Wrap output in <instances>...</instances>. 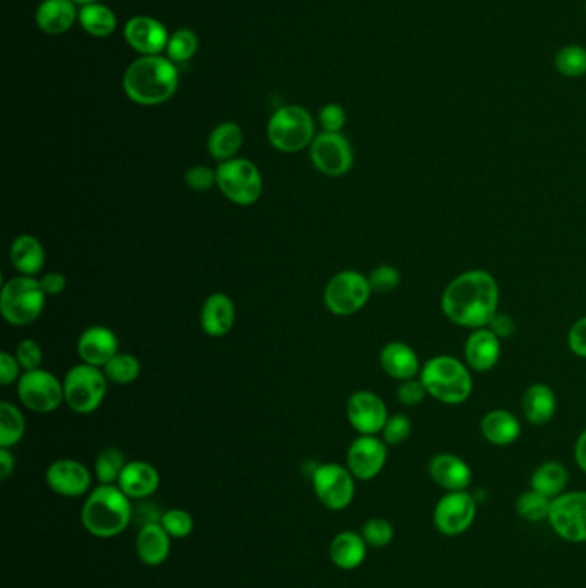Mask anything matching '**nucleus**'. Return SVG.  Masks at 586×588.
I'll use <instances>...</instances> for the list:
<instances>
[{
    "mask_svg": "<svg viewBox=\"0 0 586 588\" xmlns=\"http://www.w3.org/2000/svg\"><path fill=\"white\" fill-rule=\"evenodd\" d=\"M501 288L489 270H464L449 281L442 296L440 310L451 324L477 331L490 324L499 312Z\"/></svg>",
    "mask_w": 586,
    "mask_h": 588,
    "instance_id": "1",
    "label": "nucleus"
},
{
    "mask_svg": "<svg viewBox=\"0 0 586 588\" xmlns=\"http://www.w3.org/2000/svg\"><path fill=\"white\" fill-rule=\"evenodd\" d=\"M123 88L135 104H164L178 92V68L164 56H141L126 69Z\"/></svg>",
    "mask_w": 586,
    "mask_h": 588,
    "instance_id": "2",
    "label": "nucleus"
},
{
    "mask_svg": "<svg viewBox=\"0 0 586 588\" xmlns=\"http://www.w3.org/2000/svg\"><path fill=\"white\" fill-rule=\"evenodd\" d=\"M131 518V499L117 485H98L86 497L81 509L83 527L97 539H114L121 535L131 523Z\"/></svg>",
    "mask_w": 586,
    "mask_h": 588,
    "instance_id": "3",
    "label": "nucleus"
},
{
    "mask_svg": "<svg viewBox=\"0 0 586 588\" xmlns=\"http://www.w3.org/2000/svg\"><path fill=\"white\" fill-rule=\"evenodd\" d=\"M420 380L430 398L449 406L466 403L475 387L470 367L451 355H437L423 363Z\"/></svg>",
    "mask_w": 586,
    "mask_h": 588,
    "instance_id": "4",
    "label": "nucleus"
},
{
    "mask_svg": "<svg viewBox=\"0 0 586 588\" xmlns=\"http://www.w3.org/2000/svg\"><path fill=\"white\" fill-rule=\"evenodd\" d=\"M42 284L35 277L16 276L4 282L0 293V312L7 324L26 327L37 322L47 301Z\"/></svg>",
    "mask_w": 586,
    "mask_h": 588,
    "instance_id": "5",
    "label": "nucleus"
},
{
    "mask_svg": "<svg viewBox=\"0 0 586 588\" xmlns=\"http://www.w3.org/2000/svg\"><path fill=\"white\" fill-rule=\"evenodd\" d=\"M270 145L282 154H298L315 140V121L301 105H284L272 114L267 126Z\"/></svg>",
    "mask_w": 586,
    "mask_h": 588,
    "instance_id": "6",
    "label": "nucleus"
},
{
    "mask_svg": "<svg viewBox=\"0 0 586 588\" xmlns=\"http://www.w3.org/2000/svg\"><path fill=\"white\" fill-rule=\"evenodd\" d=\"M62 384L64 403L78 415H90L104 403L109 379L102 368L80 363L69 370Z\"/></svg>",
    "mask_w": 586,
    "mask_h": 588,
    "instance_id": "7",
    "label": "nucleus"
},
{
    "mask_svg": "<svg viewBox=\"0 0 586 588\" xmlns=\"http://www.w3.org/2000/svg\"><path fill=\"white\" fill-rule=\"evenodd\" d=\"M217 171V188L229 202L239 207H251L262 198L263 179L258 167L248 159L220 162Z\"/></svg>",
    "mask_w": 586,
    "mask_h": 588,
    "instance_id": "8",
    "label": "nucleus"
},
{
    "mask_svg": "<svg viewBox=\"0 0 586 588\" xmlns=\"http://www.w3.org/2000/svg\"><path fill=\"white\" fill-rule=\"evenodd\" d=\"M372 293L368 276L358 270H342L327 282L324 305L336 317H351L367 307Z\"/></svg>",
    "mask_w": 586,
    "mask_h": 588,
    "instance_id": "9",
    "label": "nucleus"
},
{
    "mask_svg": "<svg viewBox=\"0 0 586 588\" xmlns=\"http://www.w3.org/2000/svg\"><path fill=\"white\" fill-rule=\"evenodd\" d=\"M478 501L470 490H454L440 497L434 508L435 528L444 537H459L477 520Z\"/></svg>",
    "mask_w": 586,
    "mask_h": 588,
    "instance_id": "10",
    "label": "nucleus"
},
{
    "mask_svg": "<svg viewBox=\"0 0 586 588\" xmlns=\"http://www.w3.org/2000/svg\"><path fill=\"white\" fill-rule=\"evenodd\" d=\"M547 521L557 537L571 544H585L586 490H566L552 499Z\"/></svg>",
    "mask_w": 586,
    "mask_h": 588,
    "instance_id": "11",
    "label": "nucleus"
},
{
    "mask_svg": "<svg viewBox=\"0 0 586 588\" xmlns=\"http://www.w3.org/2000/svg\"><path fill=\"white\" fill-rule=\"evenodd\" d=\"M356 478L348 466L325 463L313 472L312 485L318 501L330 511H342L355 499Z\"/></svg>",
    "mask_w": 586,
    "mask_h": 588,
    "instance_id": "12",
    "label": "nucleus"
},
{
    "mask_svg": "<svg viewBox=\"0 0 586 588\" xmlns=\"http://www.w3.org/2000/svg\"><path fill=\"white\" fill-rule=\"evenodd\" d=\"M16 384L19 401L33 413H52L64 403V384L49 370L23 372Z\"/></svg>",
    "mask_w": 586,
    "mask_h": 588,
    "instance_id": "13",
    "label": "nucleus"
},
{
    "mask_svg": "<svg viewBox=\"0 0 586 588\" xmlns=\"http://www.w3.org/2000/svg\"><path fill=\"white\" fill-rule=\"evenodd\" d=\"M310 159L315 169L329 178H341L355 164V154L348 138L342 133H325L315 136L310 145Z\"/></svg>",
    "mask_w": 586,
    "mask_h": 588,
    "instance_id": "14",
    "label": "nucleus"
},
{
    "mask_svg": "<svg viewBox=\"0 0 586 588\" xmlns=\"http://www.w3.org/2000/svg\"><path fill=\"white\" fill-rule=\"evenodd\" d=\"M389 446L379 435H358L351 442L346 456V466L356 480H373L384 470L389 456Z\"/></svg>",
    "mask_w": 586,
    "mask_h": 588,
    "instance_id": "15",
    "label": "nucleus"
},
{
    "mask_svg": "<svg viewBox=\"0 0 586 588\" xmlns=\"http://www.w3.org/2000/svg\"><path fill=\"white\" fill-rule=\"evenodd\" d=\"M351 427L360 435H379L389 420V410L377 392L361 389L349 396L346 405Z\"/></svg>",
    "mask_w": 586,
    "mask_h": 588,
    "instance_id": "16",
    "label": "nucleus"
},
{
    "mask_svg": "<svg viewBox=\"0 0 586 588\" xmlns=\"http://www.w3.org/2000/svg\"><path fill=\"white\" fill-rule=\"evenodd\" d=\"M124 38L141 56H160L169 43V31L159 19L135 16L124 26Z\"/></svg>",
    "mask_w": 586,
    "mask_h": 588,
    "instance_id": "17",
    "label": "nucleus"
},
{
    "mask_svg": "<svg viewBox=\"0 0 586 588\" xmlns=\"http://www.w3.org/2000/svg\"><path fill=\"white\" fill-rule=\"evenodd\" d=\"M47 485L62 497L85 496L92 485V473L83 463L76 460H57L45 473Z\"/></svg>",
    "mask_w": 586,
    "mask_h": 588,
    "instance_id": "18",
    "label": "nucleus"
},
{
    "mask_svg": "<svg viewBox=\"0 0 586 588\" xmlns=\"http://www.w3.org/2000/svg\"><path fill=\"white\" fill-rule=\"evenodd\" d=\"M502 339L495 336L489 327L470 331L464 343V363L470 367L471 372L485 374L497 367L501 362Z\"/></svg>",
    "mask_w": 586,
    "mask_h": 588,
    "instance_id": "19",
    "label": "nucleus"
},
{
    "mask_svg": "<svg viewBox=\"0 0 586 588\" xmlns=\"http://www.w3.org/2000/svg\"><path fill=\"white\" fill-rule=\"evenodd\" d=\"M81 362L92 367L104 368L119 353V339L116 332L105 325H92L81 332L76 344Z\"/></svg>",
    "mask_w": 586,
    "mask_h": 588,
    "instance_id": "20",
    "label": "nucleus"
},
{
    "mask_svg": "<svg viewBox=\"0 0 586 588\" xmlns=\"http://www.w3.org/2000/svg\"><path fill=\"white\" fill-rule=\"evenodd\" d=\"M428 475L446 492L468 490L473 482V470L466 461L452 453L435 454L428 461Z\"/></svg>",
    "mask_w": 586,
    "mask_h": 588,
    "instance_id": "21",
    "label": "nucleus"
},
{
    "mask_svg": "<svg viewBox=\"0 0 586 588\" xmlns=\"http://www.w3.org/2000/svg\"><path fill=\"white\" fill-rule=\"evenodd\" d=\"M379 363L385 374L399 382L420 377L423 367L418 353L403 341L385 344L380 351Z\"/></svg>",
    "mask_w": 586,
    "mask_h": 588,
    "instance_id": "22",
    "label": "nucleus"
},
{
    "mask_svg": "<svg viewBox=\"0 0 586 588\" xmlns=\"http://www.w3.org/2000/svg\"><path fill=\"white\" fill-rule=\"evenodd\" d=\"M236 322V305L226 293H214L203 301L200 325L210 337H224L232 331Z\"/></svg>",
    "mask_w": 586,
    "mask_h": 588,
    "instance_id": "23",
    "label": "nucleus"
},
{
    "mask_svg": "<svg viewBox=\"0 0 586 588\" xmlns=\"http://www.w3.org/2000/svg\"><path fill=\"white\" fill-rule=\"evenodd\" d=\"M159 485V472L147 461H128L117 480V487L123 490L129 499H147L157 492Z\"/></svg>",
    "mask_w": 586,
    "mask_h": 588,
    "instance_id": "24",
    "label": "nucleus"
},
{
    "mask_svg": "<svg viewBox=\"0 0 586 588\" xmlns=\"http://www.w3.org/2000/svg\"><path fill=\"white\" fill-rule=\"evenodd\" d=\"M523 417L535 427L552 422L557 413V396L552 387L542 382L528 386L521 396Z\"/></svg>",
    "mask_w": 586,
    "mask_h": 588,
    "instance_id": "25",
    "label": "nucleus"
},
{
    "mask_svg": "<svg viewBox=\"0 0 586 588\" xmlns=\"http://www.w3.org/2000/svg\"><path fill=\"white\" fill-rule=\"evenodd\" d=\"M480 432L483 439L497 446V448H507L513 446L521 435V422L519 418L509 410L495 408L485 413L480 422Z\"/></svg>",
    "mask_w": 586,
    "mask_h": 588,
    "instance_id": "26",
    "label": "nucleus"
},
{
    "mask_svg": "<svg viewBox=\"0 0 586 588\" xmlns=\"http://www.w3.org/2000/svg\"><path fill=\"white\" fill-rule=\"evenodd\" d=\"M171 535L160 521L145 523L136 537V554L147 566H160L171 554Z\"/></svg>",
    "mask_w": 586,
    "mask_h": 588,
    "instance_id": "27",
    "label": "nucleus"
},
{
    "mask_svg": "<svg viewBox=\"0 0 586 588\" xmlns=\"http://www.w3.org/2000/svg\"><path fill=\"white\" fill-rule=\"evenodd\" d=\"M80 11L73 0H43L38 6L35 21L43 33L62 35L73 28Z\"/></svg>",
    "mask_w": 586,
    "mask_h": 588,
    "instance_id": "28",
    "label": "nucleus"
},
{
    "mask_svg": "<svg viewBox=\"0 0 586 588\" xmlns=\"http://www.w3.org/2000/svg\"><path fill=\"white\" fill-rule=\"evenodd\" d=\"M9 258L19 276L35 277L45 267V248L33 234H19L11 243Z\"/></svg>",
    "mask_w": 586,
    "mask_h": 588,
    "instance_id": "29",
    "label": "nucleus"
},
{
    "mask_svg": "<svg viewBox=\"0 0 586 588\" xmlns=\"http://www.w3.org/2000/svg\"><path fill=\"white\" fill-rule=\"evenodd\" d=\"M367 547L368 544L361 537V533L346 530V532L337 533L334 540L330 542V559L341 570H356L367 559Z\"/></svg>",
    "mask_w": 586,
    "mask_h": 588,
    "instance_id": "30",
    "label": "nucleus"
},
{
    "mask_svg": "<svg viewBox=\"0 0 586 588\" xmlns=\"http://www.w3.org/2000/svg\"><path fill=\"white\" fill-rule=\"evenodd\" d=\"M243 141H245V133L239 124L231 123V121L220 123L208 136V154L219 162L236 159L239 150L243 147Z\"/></svg>",
    "mask_w": 586,
    "mask_h": 588,
    "instance_id": "31",
    "label": "nucleus"
},
{
    "mask_svg": "<svg viewBox=\"0 0 586 588\" xmlns=\"http://www.w3.org/2000/svg\"><path fill=\"white\" fill-rule=\"evenodd\" d=\"M569 472L561 461H544L535 468L530 478V489L537 490L549 499H556L568 489Z\"/></svg>",
    "mask_w": 586,
    "mask_h": 588,
    "instance_id": "32",
    "label": "nucleus"
},
{
    "mask_svg": "<svg viewBox=\"0 0 586 588\" xmlns=\"http://www.w3.org/2000/svg\"><path fill=\"white\" fill-rule=\"evenodd\" d=\"M78 21L88 35L97 38L109 37L117 28L116 14L100 2L81 7Z\"/></svg>",
    "mask_w": 586,
    "mask_h": 588,
    "instance_id": "33",
    "label": "nucleus"
},
{
    "mask_svg": "<svg viewBox=\"0 0 586 588\" xmlns=\"http://www.w3.org/2000/svg\"><path fill=\"white\" fill-rule=\"evenodd\" d=\"M26 432L25 415L18 406L2 401L0 403V448L11 449L16 446Z\"/></svg>",
    "mask_w": 586,
    "mask_h": 588,
    "instance_id": "34",
    "label": "nucleus"
},
{
    "mask_svg": "<svg viewBox=\"0 0 586 588\" xmlns=\"http://www.w3.org/2000/svg\"><path fill=\"white\" fill-rule=\"evenodd\" d=\"M554 68L557 73L569 78V80H578L586 76V49L578 43H569L562 49L557 50L554 57Z\"/></svg>",
    "mask_w": 586,
    "mask_h": 588,
    "instance_id": "35",
    "label": "nucleus"
},
{
    "mask_svg": "<svg viewBox=\"0 0 586 588\" xmlns=\"http://www.w3.org/2000/svg\"><path fill=\"white\" fill-rule=\"evenodd\" d=\"M514 506H516L519 518L530 521V523H540V521L549 520L552 499L545 497L537 490L528 489L519 494Z\"/></svg>",
    "mask_w": 586,
    "mask_h": 588,
    "instance_id": "36",
    "label": "nucleus"
},
{
    "mask_svg": "<svg viewBox=\"0 0 586 588\" xmlns=\"http://www.w3.org/2000/svg\"><path fill=\"white\" fill-rule=\"evenodd\" d=\"M102 370L109 382L126 386L140 377L141 363L135 355L119 351Z\"/></svg>",
    "mask_w": 586,
    "mask_h": 588,
    "instance_id": "37",
    "label": "nucleus"
},
{
    "mask_svg": "<svg viewBox=\"0 0 586 588\" xmlns=\"http://www.w3.org/2000/svg\"><path fill=\"white\" fill-rule=\"evenodd\" d=\"M126 458L121 449L107 448L98 454L97 461H95V475H97L98 482L104 485H117V480L123 473L124 466H126Z\"/></svg>",
    "mask_w": 586,
    "mask_h": 588,
    "instance_id": "38",
    "label": "nucleus"
},
{
    "mask_svg": "<svg viewBox=\"0 0 586 588\" xmlns=\"http://www.w3.org/2000/svg\"><path fill=\"white\" fill-rule=\"evenodd\" d=\"M196 50H198V35L190 28H181L172 33L165 54L174 64H183L195 57Z\"/></svg>",
    "mask_w": 586,
    "mask_h": 588,
    "instance_id": "39",
    "label": "nucleus"
},
{
    "mask_svg": "<svg viewBox=\"0 0 586 588\" xmlns=\"http://www.w3.org/2000/svg\"><path fill=\"white\" fill-rule=\"evenodd\" d=\"M361 537L365 539L368 546L382 549L394 540V527L391 521L385 518H370L361 528Z\"/></svg>",
    "mask_w": 586,
    "mask_h": 588,
    "instance_id": "40",
    "label": "nucleus"
},
{
    "mask_svg": "<svg viewBox=\"0 0 586 588\" xmlns=\"http://www.w3.org/2000/svg\"><path fill=\"white\" fill-rule=\"evenodd\" d=\"M160 525L165 528V532L169 533L172 539H186L195 528V520L184 509H169L160 518Z\"/></svg>",
    "mask_w": 586,
    "mask_h": 588,
    "instance_id": "41",
    "label": "nucleus"
},
{
    "mask_svg": "<svg viewBox=\"0 0 586 588\" xmlns=\"http://www.w3.org/2000/svg\"><path fill=\"white\" fill-rule=\"evenodd\" d=\"M368 282L373 293H392L401 284V272L394 265L382 264L368 274Z\"/></svg>",
    "mask_w": 586,
    "mask_h": 588,
    "instance_id": "42",
    "label": "nucleus"
},
{
    "mask_svg": "<svg viewBox=\"0 0 586 588\" xmlns=\"http://www.w3.org/2000/svg\"><path fill=\"white\" fill-rule=\"evenodd\" d=\"M411 432H413L411 420L403 413H396V415H391L385 423L382 439L387 446H399V444L408 441Z\"/></svg>",
    "mask_w": 586,
    "mask_h": 588,
    "instance_id": "43",
    "label": "nucleus"
},
{
    "mask_svg": "<svg viewBox=\"0 0 586 588\" xmlns=\"http://www.w3.org/2000/svg\"><path fill=\"white\" fill-rule=\"evenodd\" d=\"M184 183L190 190L210 191L214 186H217V171L210 169L207 166H193L184 174Z\"/></svg>",
    "mask_w": 586,
    "mask_h": 588,
    "instance_id": "44",
    "label": "nucleus"
},
{
    "mask_svg": "<svg viewBox=\"0 0 586 588\" xmlns=\"http://www.w3.org/2000/svg\"><path fill=\"white\" fill-rule=\"evenodd\" d=\"M16 358H18L19 365L23 368V372H31V370H38L42 368L43 351L42 346L33 341V339H23L16 348Z\"/></svg>",
    "mask_w": 586,
    "mask_h": 588,
    "instance_id": "45",
    "label": "nucleus"
},
{
    "mask_svg": "<svg viewBox=\"0 0 586 588\" xmlns=\"http://www.w3.org/2000/svg\"><path fill=\"white\" fill-rule=\"evenodd\" d=\"M425 398H428L427 389L423 386L420 377L399 382V387H397V401L401 405L413 408V406L422 405Z\"/></svg>",
    "mask_w": 586,
    "mask_h": 588,
    "instance_id": "46",
    "label": "nucleus"
},
{
    "mask_svg": "<svg viewBox=\"0 0 586 588\" xmlns=\"http://www.w3.org/2000/svg\"><path fill=\"white\" fill-rule=\"evenodd\" d=\"M346 121H348L346 111L339 104L324 105L318 114V123L325 133H341L342 128L346 126Z\"/></svg>",
    "mask_w": 586,
    "mask_h": 588,
    "instance_id": "47",
    "label": "nucleus"
},
{
    "mask_svg": "<svg viewBox=\"0 0 586 588\" xmlns=\"http://www.w3.org/2000/svg\"><path fill=\"white\" fill-rule=\"evenodd\" d=\"M568 348L574 356L586 360V315L571 325L568 332Z\"/></svg>",
    "mask_w": 586,
    "mask_h": 588,
    "instance_id": "48",
    "label": "nucleus"
},
{
    "mask_svg": "<svg viewBox=\"0 0 586 588\" xmlns=\"http://www.w3.org/2000/svg\"><path fill=\"white\" fill-rule=\"evenodd\" d=\"M21 365H19L16 355H11L9 351L0 353V384L2 386H11L14 382L21 379Z\"/></svg>",
    "mask_w": 586,
    "mask_h": 588,
    "instance_id": "49",
    "label": "nucleus"
},
{
    "mask_svg": "<svg viewBox=\"0 0 586 588\" xmlns=\"http://www.w3.org/2000/svg\"><path fill=\"white\" fill-rule=\"evenodd\" d=\"M487 327H489L490 331L494 332L495 336L502 339V341L509 339L516 332L514 319L511 315H507V313H495L494 319L490 320V324Z\"/></svg>",
    "mask_w": 586,
    "mask_h": 588,
    "instance_id": "50",
    "label": "nucleus"
},
{
    "mask_svg": "<svg viewBox=\"0 0 586 588\" xmlns=\"http://www.w3.org/2000/svg\"><path fill=\"white\" fill-rule=\"evenodd\" d=\"M38 281L42 284V289L47 296H57V294L64 293L66 288H68V279H66V276L62 272H55V270L54 272L43 274Z\"/></svg>",
    "mask_w": 586,
    "mask_h": 588,
    "instance_id": "51",
    "label": "nucleus"
},
{
    "mask_svg": "<svg viewBox=\"0 0 586 588\" xmlns=\"http://www.w3.org/2000/svg\"><path fill=\"white\" fill-rule=\"evenodd\" d=\"M574 461L581 472L586 473V429L578 435L576 444H574Z\"/></svg>",
    "mask_w": 586,
    "mask_h": 588,
    "instance_id": "52",
    "label": "nucleus"
},
{
    "mask_svg": "<svg viewBox=\"0 0 586 588\" xmlns=\"http://www.w3.org/2000/svg\"><path fill=\"white\" fill-rule=\"evenodd\" d=\"M14 472V456L6 448H0V478L7 480Z\"/></svg>",
    "mask_w": 586,
    "mask_h": 588,
    "instance_id": "53",
    "label": "nucleus"
},
{
    "mask_svg": "<svg viewBox=\"0 0 586 588\" xmlns=\"http://www.w3.org/2000/svg\"><path fill=\"white\" fill-rule=\"evenodd\" d=\"M76 6H88V4H93V2H98V0H73Z\"/></svg>",
    "mask_w": 586,
    "mask_h": 588,
    "instance_id": "54",
    "label": "nucleus"
}]
</instances>
